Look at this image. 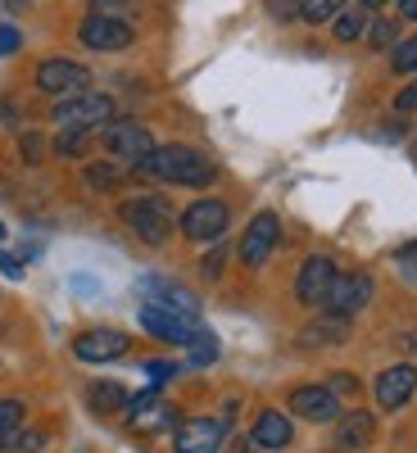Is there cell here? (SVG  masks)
Masks as SVG:
<instances>
[{"label":"cell","mask_w":417,"mask_h":453,"mask_svg":"<svg viewBox=\"0 0 417 453\" xmlns=\"http://www.w3.org/2000/svg\"><path fill=\"white\" fill-rule=\"evenodd\" d=\"M141 177H159V181H173V186H209L218 177V168L191 145H164L155 155H145L136 164Z\"/></svg>","instance_id":"6da1fadb"},{"label":"cell","mask_w":417,"mask_h":453,"mask_svg":"<svg viewBox=\"0 0 417 453\" xmlns=\"http://www.w3.org/2000/svg\"><path fill=\"white\" fill-rule=\"evenodd\" d=\"M123 222L136 232V241L145 245H164L173 236V209L159 200V196H141V200H127L123 204Z\"/></svg>","instance_id":"7a4b0ae2"},{"label":"cell","mask_w":417,"mask_h":453,"mask_svg":"<svg viewBox=\"0 0 417 453\" xmlns=\"http://www.w3.org/2000/svg\"><path fill=\"white\" fill-rule=\"evenodd\" d=\"M113 119V100L100 96V91H82V96H68L55 104V123L59 127H78V132H91L100 123Z\"/></svg>","instance_id":"3957f363"},{"label":"cell","mask_w":417,"mask_h":453,"mask_svg":"<svg viewBox=\"0 0 417 453\" xmlns=\"http://www.w3.org/2000/svg\"><path fill=\"white\" fill-rule=\"evenodd\" d=\"M91 82V73L82 64H73V59H42L36 64V87H42L46 96H82Z\"/></svg>","instance_id":"277c9868"},{"label":"cell","mask_w":417,"mask_h":453,"mask_svg":"<svg viewBox=\"0 0 417 453\" xmlns=\"http://www.w3.org/2000/svg\"><path fill=\"white\" fill-rule=\"evenodd\" d=\"M104 145L113 159H127V164H141L145 155H155V136H150V127L132 123V119H119L104 127Z\"/></svg>","instance_id":"5b68a950"},{"label":"cell","mask_w":417,"mask_h":453,"mask_svg":"<svg viewBox=\"0 0 417 453\" xmlns=\"http://www.w3.org/2000/svg\"><path fill=\"white\" fill-rule=\"evenodd\" d=\"M78 42L87 50H127L132 46V27L123 19H113V14H87L82 27H78Z\"/></svg>","instance_id":"8992f818"},{"label":"cell","mask_w":417,"mask_h":453,"mask_svg":"<svg viewBox=\"0 0 417 453\" xmlns=\"http://www.w3.org/2000/svg\"><path fill=\"white\" fill-rule=\"evenodd\" d=\"M227 222H232V213H227L222 200H196L181 213V232L186 241H218L227 232Z\"/></svg>","instance_id":"52a82bcc"},{"label":"cell","mask_w":417,"mask_h":453,"mask_svg":"<svg viewBox=\"0 0 417 453\" xmlns=\"http://www.w3.org/2000/svg\"><path fill=\"white\" fill-rule=\"evenodd\" d=\"M372 290H376V286H372L367 273H340L336 286H331V295H327V309H331L336 318H354V313L367 309Z\"/></svg>","instance_id":"ba28073f"},{"label":"cell","mask_w":417,"mask_h":453,"mask_svg":"<svg viewBox=\"0 0 417 453\" xmlns=\"http://www.w3.org/2000/svg\"><path fill=\"white\" fill-rule=\"evenodd\" d=\"M127 345H132V335L113 331V326H96V331H82L73 340V354L82 363H113V358L127 354Z\"/></svg>","instance_id":"9c48e42d"},{"label":"cell","mask_w":417,"mask_h":453,"mask_svg":"<svg viewBox=\"0 0 417 453\" xmlns=\"http://www.w3.org/2000/svg\"><path fill=\"white\" fill-rule=\"evenodd\" d=\"M336 277H340L336 263L327 254H313L305 268H299V277H295V299H299V304H327Z\"/></svg>","instance_id":"30bf717a"},{"label":"cell","mask_w":417,"mask_h":453,"mask_svg":"<svg viewBox=\"0 0 417 453\" xmlns=\"http://www.w3.org/2000/svg\"><path fill=\"white\" fill-rule=\"evenodd\" d=\"M290 412L305 422H340L345 412H340V399L327 390V386H299L290 390Z\"/></svg>","instance_id":"8fae6325"},{"label":"cell","mask_w":417,"mask_h":453,"mask_svg":"<svg viewBox=\"0 0 417 453\" xmlns=\"http://www.w3.org/2000/svg\"><path fill=\"white\" fill-rule=\"evenodd\" d=\"M222 440H227V422H213V418H191L173 435L177 453H218Z\"/></svg>","instance_id":"7c38bea8"},{"label":"cell","mask_w":417,"mask_h":453,"mask_svg":"<svg viewBox=\"0 0 417 453\" xmlns=\"http://www.w3.org/2000/svg\"><path fill=\"white\" fill-rule=\"evenodd\" d=\"M277 236H282L277 213H259V218L245 226V241H241V263H250V268H259V263H268V254H273Z\"/></svg>","instance_id":"4fadbf2b"},{"label":"cell","mask_w":417,"mask_h":453,"mask_svg":"<svg viewBox=\"0 0 417 453\" xmlns=\"http://www.w3.org/2000/svg\"><path fill=\"white\" fill-rule=\"evenodd\" d=\"M417 390V367L413 363H395L376 376V403L382 408H404Z\"/></svg>","instance_id":"5bb4252c"},{"label":"cell","mask_w":417,"mask_h":453,"mask_svg":"<svg viewBox=\"0 0 417 453\" xmlns=\"http://www.w3.org/2000/svg\"><path fill=\"white\" fill-rule=\"evenodd\" d=\"M141 326H145L150 335L168 340V345H191L196 331H200L196 322H186V318H177V313H168V309H155V304L141 309Z\"/></svg>","instance_id":"9a60e30c"},{"label":"cell","mask_w":417,"mask_h":453,"mask_svg":"<svg viewBox=\"0 0 417 453\" xmlns=\"http://www.w3.org/2000/svg\"><path fill=\"white\" fill-rule=\"evenodd\" d=\"M372 435H376V418L367 408H354L336 422V453H359L372 444Z\"/></svg>","instance_id":"2e32d148"},{"label":"cell","mask_w":417,"mask_h":453,"mask_svg":"<svg viewBox=\"0 0 417 453\" xmlns=\"http://www.w3.org/2000/svg\"><path fill=\"white\" fill-rule=\"evenodd\" d=\"M145 290H150V295H159V299H155V309H168V313H177V318H186V322H196L200 304H196V295H191V290H181V286H173V281H159V277H150Z\"/></svg>","instance_id":"e0dca14e"},{"label":"cell","mask_w":417,"mask_h":453,"mask_svg":"<svg viewBox=\"0 0 417 453\" xmlns=\"http://www.w3.org/2000/svg\"><path fill=\"white\" fill-rule=\"evenodd\" d=\"M290 435H295V431H290V418H286V412H277V408H268V412H259L250 444H254V449H286Z\"/></svg>","instance_id":"ac0fdd59"},{"label":"cell","mask_w":417,"mask_h":453,"mask_svg":"<svg viewBox=\"0 0 417 453\" xmlns=\"http://www.w3.org/2000/svg\"><path fill=\"white\" fill-rule=\"evenodd\" d=\"M340 340H350V318H318L309 331H305V345H340Z\"/></svg>","instance_id":"d6986e66"},{"label":"cell","mask_w":417,"mask_h":453,"mask_svg":"<svg viewBox=\"0 0 417 453\" xmlns=\"http://www.w3.org/2000/svg\"><path fill=\"white\" fill-rule=\"evenodd\" d=\"M87 403L96 408V412H127V390L119 386V381H96L91 390H87Z\"/></svg>","instance_id":"ffe728a7"},{"label":"cell","mask_w":417,"mask_h":453,"mask_svg":"<svg viewBox=\"0 0 417 453\" xmlns=\"http://www.w3.org/2000/svg\"><path fill=\"white\" fill-rule=\"evenodd\" d=\"M331 32H336V42H359L363 36V5H350L345 14H336Z\"/></svg>","instance_id":"44dd1931"},{"label":"cell","mask_w":417,"mask_h":453,"mask_svg":"<svg viewBox=\"0 0 417 453\" xmlns=\"http://www.w3.org/2000/svg\"><path fill=\"white\" fill-rule=\"evenodd\" d=\"M23 399H0V440L19 435V422H23Z\"/></svg>","instance_id":"7402d4cb"},{"label":"cell","mask_w":417,"mask_h":453,"mask_svg":"<svg viewBox=\"0 0 417 453\" xmlns=\"http://www.w3.org/2000/svg\"><path fill=\"white\" fill-rule=\"evenodd\" d=\"M82 145H87V132H78V127H59V136H55V150H59L64 159L82 155Z\"/></svg>","instance_id":"603a6c76"},{"label":"cell","mask_w":417,"mask_h":453,"mask_svg":"<svg viewBox=\"0 0 417 453\" xmlns=\"http://www.w3.org/2000/svg\"><path fill=\"white\" fill-rule=\"evenodd\" d=\"M213 358H218V340H213L209 331H196V340H191V363L205 367V363H213Z\"/></svg>","instance_id":"cb8c5ba5"},{"label":"cell","mask_w":417,"mask_h":453,"mask_svg":"<svg viewBox=\"0 0 417 453\" xmlns=\"http://www.w3.org/2000/svg\"><path fill=\"white\" fill-rule=\"evenodd\" d=\"M390 64H395V73H417V36H408V42L395 46Z\"/></svg>","instance_id":"d4e9b609"},{"label":"cell","mask_w":417,"mask_h":453,"mask_svg":"<svg viewBox=\"0 0 417 453\" xmlns=\"http://www.w3.org/2000/svg\"><path fill=\"white\" fill-rule=\"evenodd\" d=\"M336 10H345V5H336V0H309V5H299V14L309 23H327V19H336Z\"/></svg>","instance_id":"484cf974"},{"label":"cell","mask_w":417,"mask_h":453,"mask_svg":"<svg viewBox=\"0 0 417 453\" xmlns=\"http://www.w3.org/2000/svg\"><path fill=\"white\" fill-rule=\"evenodd\" d=\"M367 42H372V50H386V46H395V23L376 19V23L367 27Z\"/></svg>","instance_id":"4316f807"},{"label":"cell","mask_w":417,"mask_h":453,"mask_svg":"<svg viewBox=\"0 0 417 453\" xmlns=\"http://www.w3.org/2000/svg\"><path fill=\"white\" fill-rule=\"evenodd\" d=\"M87 186H96V191H109V186H119V168H109V164L87 168Z\"/></svg>","instance_id":"83f0119b"},{"label":"cell","mask_w":417,"mask_h":453,"mask_svg":"<svg viewBox=\"0 0 417 453\" xmlns=\"http://www.w3.org/2000/svg\"><path fill=\"white\" fill-rule=\"evenodd\" d=\"M19 46H23V36H19V27H10V23H0V59H5V55H19Z\"/></svg>","instance_id":"f1b7e54d"},{"label":"cell","mask_w":417,"mask_h":453,"mask_svg":"<svg viewBox=\"0 0 417 453\" xmlns=\"http://www.w3.org/2000/svg\"><path fill=\"white\" fill-rule=\"evenodd\" d=\"M42 150H46V136L23 132V159H27V164H36V159H42Z\"/></svg>","instance_id":"f546056e"},{"label":"cell","mask_w":417,"mask_h":453,"mask_svg":"<svg viewBox=\"0 0 417 453\" xmlns=\"http://www.w3.org/2000/svg\"><path fill=\"white\" fill-rule=\"evenodd\" d=\"M395 113H417V82H408V87L395 96Z\"/></svg>","instance_id":"4dcf8cb0"},{"label":"cell","mask_w":417,"mask_h":453,"mask_svg":"<svg viewBox=\"0 0 417 453\" xmlns=\"http://www.w3.org/2000/svg\"><path fill=\"white\" fill-rule=\"evenodd\" d=\"M141 372H145V376H150V381H155V386H164V381H168V376H173L177 367H173V363H159V358H155V363H145Z\"/></svg>","instance_id":"1f68e13d"},{"label":"cell","mask_w":417,"mask_h":453,"mask_svg":"<svg viewBox=\"0 0 417 453\" xmlns=\"http://www.w3.org/2000/svg\"><path fill=\"white\" fill-rule=\"evenodd\" d=\"M222 263H227V250L218 245V250H213V254L205 258V277H218V273H222Z\"/></svg>","instance_id":"d6a6232c"},{"label":"cell","mask_w":417,"mask_h":453,"mask_svg":"<svg viewBox=\"0 0 417 453\" xmlns=\"http://www.w3.org/2000/svg\"><path fill=\"white\" fill-rule=\"evenodd\" d=\"M327 390H331V395H354L359 386H354V376H336V381H331Z\"/></svg>","instance_id":"836d02e7"},{"label":"cell","mask_w":417,"mask_h":453,"mask_svg":"<svg viewBox=\"0 0 417 453\" xmlns=\"http://www.w3.org/2000/svg\"><path fill=\"white\" fill-rule=\"evenodd\" d=\"M399 345H404L408 354H417V331H404V335H399Z\"/></svg>","instance_id":"e575fe53"},{"label":"cell","mask_w":417,"mask_h":453,"mask_svg":"<svg viewBox=\"0 0 417 453\" xmlns=\"http://www.w3.org/2000/svg\"><path fill=\"white\" fill-rule=\"evenodd\" d=\"M399 10H404V19H417V0H404Z\"/></svg>","instance_id":"d590c367"},{"label":"cell","mask_w":417,"mask_h":453,"mask_svg":"<svg viewBox=\"0 0 417 453\" xmlns=\"http://www.w3.org/2000/svg\"><path fill=\"white\" fill-rule=\"evenodd\" d=\"M0 245H5V226H0Z\"/></svg>","instance_id":"8d00e7d4"}]
</instances>
